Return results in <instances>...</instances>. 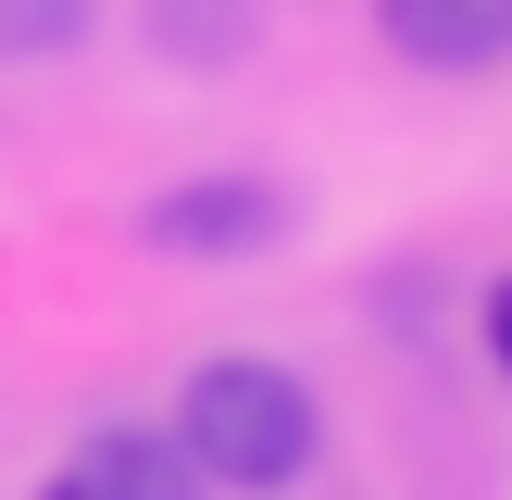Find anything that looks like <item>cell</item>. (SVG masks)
Instances as JSON below:
<instances>
[{"label": "cell", "instance_id": "obj_1", "mask_svg": "<svg viewBox=\"0 0 512 500\" xmlns=\"http://www.w3.org/2000/svg\"><path fill=\"white\" fill-rule=\"evenodd\" d=\"M175 450L200 463V488L275 500V488L313 475L325 413H313V388H300L275 350H225V363H200L188 388H175Z\"/></svg>", "mask_w": 512, "mask_h": 500}, {"label": "cell", "instance_id": "obj_2", "mask_svg": "<svg viewBox=\"0 0 512 500\" xmlns=\"http://www.w3.org/2000/svg\"><path fill=\"white\" fill-rule=\"evenodd\" d=\"M138 238L163 263H263L288 238V200L263 175H188V188H150L138 200Z\"/></svg>", "mask_w": 512, "mask_h": 500}, {"label": "cell", "instance_id": "obj_3", "mask_svg": "<svg viewBox=\"0 0 512 500\" xmlns=\"http://www.w3.org/2000/svg\"><path fill=\"white\" fill-rule=\"evenodd\" d=\"M38 500H200V463L175 450V425L163 438L150 425H100V438H75L38 475Z\"/></svg>", "mask_w": 512, "mask_h": 500}, {"label": "cell", "instance_id": "obj_4", "mask_svg": "<svg viewBox=\"0 0 512 500\" xmlns=\"http://www.w3.org/2000/svg\"><path fill=\"white\" fill-rule=\"evenodd\" d=\"M375 38L413 75H488L512 50V0H375Z\"/></svg>", "mask_w": 512, "mask_h": 500}, {"label": "cell", "instance_id": "obj_5", "mask_svg": "<svg viewBox=\"0 0 512 500\" xmlns=\"http://www.w3.org/2000/svg\"><path fill=\"white\" fill-rule=\"evenodd\" d=\"M150 50L188 75H225L263 50V0H150Z\"/></svg>", "mask_w": 512, "mask_h": 500}, {"label": "cell", "instance_id": "obj_6", "mask_svg": "<svg viewBox=\"0 0 512 500\" xmlns=\"http://www.w3.org/2000/svg\"><path fill=\"white\" fill-rule=\"evenodd\" d=\"M100 0H0V63H63V50H88Z\"/></svg>", "mask_w": 512, "mask_h": 500}, {"label": "cell", "instance_id": "obj_7", "mask_svg": "<svg viewBox=\"0 0 512 500\" xmlns=\"http://www.w3.org/2000/svg\"><path fill=\"white\" fill-rule=\"evenodd\" d=\"M475 338H488V363L512 375V275H500V288H488V313H475Z\"/></svg>", "mask_w": 512, "mask_h": 500}]
</instances>
